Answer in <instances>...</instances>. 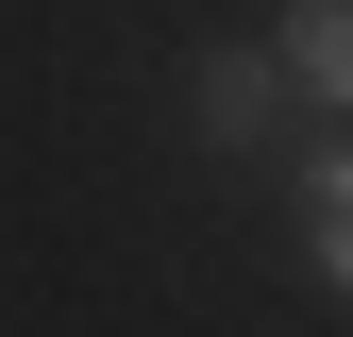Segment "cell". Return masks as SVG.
I'll return each instance as SVG.
<instances>
[{"mask_svg":"<svg viewBox=\"0 0 353 337\" xmlns=\"http://www.w3.org/2000/svg\"><path fill=\"white\" fill-rule=\"evenodd\" d=\"M303 236H320V287L353 304V135H320V168H303Z\"/></svg>","mask_w":353,"mask_h":337,"instance_id":"3","label":"cell"},{"mask_svg":"<svg viewBox=\"0 0 353 337\" xmlns=\"http://www.w3.org/2000/svg\"><path fill=\"white\" fill-rule=\"evenodd\" d=\"M185 118H202L219 168H270L286 152V51H270V34H219V51L185 68Z\"/></svg>","mask_w":353,"mask_h":337,"instance_id":"1","label":"cell"},{"mask_svg":"<svg viewBox=\"0 0 353 337\" xmlns=\"http://www.w3.org/2000/svg\"><path fill=\"white\" fill-rule=\"evenodd\" d=\"M270 51H286V102H320L336 135H353V0H286Z\"/></svg>","mask_w":353,"mask_h":337,"instance_id":"2","label":"cell"}]
</instances>
